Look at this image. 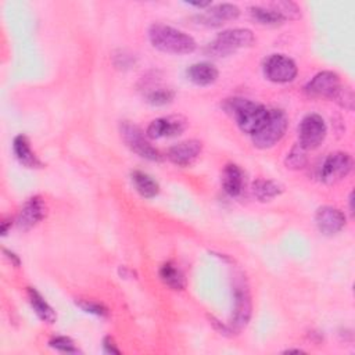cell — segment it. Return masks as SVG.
Wrapping results in <instances>:
<instances>
[{
  "mask_svg": "<svg viewBox=\"0 0 355 355\" xmlns=\"http://www.w3.org/2000/svg\"><path fill=\"white\" fill-rule=\"evenodd\" d=\"M130 179L136 191L144 198H153L159 193L158 182L141 171H133L130 173Z\"/></svg>",
  "mask_w": 355,
  "mask_h": 355,
  "instance_id": "ffe728a7",
  "label": "cell"
},
{
  "mask_svg": "<svg viewBox=\"0 0 355 355\" xmlns=\"http://www.w3.org/2000/svg\"><path fill=\"white\" fill-rule=\"evenodd\" d=\"M295 62L284 54H270L263 62L265 76L275 83H287L297 76Z\"/></svg>",
  "mask_w": 355,
  "mask_h": 355,
  "instance_id": "9c48e42d",
  "label": "cell"
},
{
  "mask_svg": "<svg viewBox=\"0 0 355 355\" xmlns=\"http://www.w3.org/2000/svg\"><path fill=\"white\" fill-rule=\"evenodd\" d=\"M186 129V119L182 116H162L154 119L147 130L146 135L150 139H164V137H173L180 135Z\"/></svg>",
  "mask_w": 355,
  "mask_h": 355,
  "instance_id": "4fadbf2b",
  "label": "cell"
},
{
  "mask_svg": "<svg viewBox=\"0 0 355 355\" xmlns=\"http://www.w3.org/2000/svg\"><path fill=\"white\" fill-rule=\"evenodd\" d=\"M26 295L29 300V304L33 309V312L37 315V318L40 320H43L44 323H54L57 319V315L54 312V309L49 305V302L42 297V294L33 288V287H28L26 288Z\"/></svg>",
  "mask_w": 355,
  "mask_h": 355,
  "instance_id": "d6986e66",
  "label": "cell"
},
{
  "mask_svg": "<svg viewBox=\"0 0 355 355\" xmlns=\"http://www.w3.org/2000/svg\"><path fill=\"white\" fill-rule=\"evenodd\" d=\"M308 162L306 158V150L302 148L298 143L291 147V150L287 153L284 164L290 169H302Z\"/></svg>",
  "mask_w": 355,
  "mask_h": 355,
  "instance_id": "cb8c5ba5",
  "label": "cell"
},
{
  "mask_svg": "<svg viewBox=\"0 0 355 355\" xmlns=\"http://www.w3.org/2000/svg\"><path fill=\"white\" fill-rule=\"evenodd\" d=\"M121 136L126 146L139 157L154 162H159L164 159L162 154L147 141L143 130L137 125L123 121L121 123Z\"/></svg>",
  "mask_w": 355,
  "mask_h": 355,
  "instance_id": "8992f818",
  "label": "cell"
},
{
  "mask_svg": "<svg viewBox=\"0 0 355 355\" xmlns=\"http://www.w3.org/2000/svg\"><path fill=\"white\" fill-rule=\"evenodd\" d=\"M159 277L161 280L171 287L172 290H183L186 287V279L183 272L180 270V268L173 263V262H165L161 268H159Z\"/></svg>",
  "mask_w": 355,
  "mask_h": 355,
  "instance_id": "44dd1931",
  "label": "cell"
},
{
  "mask_svg": "<svg viewBox=\"0 0 355 355\" xmlns=\"http://www.w3.org/2000/svg\"><path fill=\"white\" fill-rule=\"evenodd\" d=\"M326 133L324 119L319 114H308L298 125V144L305 150H313L322 144Z\"/></svg>",
  "mask_w": 355,
  "mask_h": 355,
  "instance_id": "52a82bcc",
  "label": "cell"
},
{
  "mask_svg": "<svg viewBox=\"0 0 355 355\" xmlns=\"http://www.w3.org/2000/svg\"><path fill=\"white\" fill-rule=\"evenodd\" d=\"M240 15V8L230 3H220L216 6H211L202 14L197 17L198 24H204L207 26H220L226 21L236 19Z\"/></svg>",
  "mask_w": 355,
  "mask_h": 355,
  "instance_id": "9a60e30c",
  "label": "cell"
},
{
  "mask_svg": "<svg viewBox=\"0 0 355 355\" xmlns=\"http://www.w3.org/2000/svg\"><path fill=\"white\" fill-rule=\"evenodd\" d=\"M190 6H194L197 8H205V7H209L211 6V1H190L189 3Z\"/></svg>",
  "mask_w": 355,
  "mask_h": 355,
  "instance_id": "4dcf8cb0",
  "label": "cell"
},
{
  "mask_svg": "<svg viewBox=\"0 0 355 355\" xmlns=\"http://www.w3.org/2000/svg\"><path fill=\"white\" fill-rule=\"evenodd\" d=\"M345 222H347V218L344 212L338 208L323 205L316 209V214H315L316 227L319 229L320 233L326 236H333L341 232L345 226Z\"/></svg>",
  "mask_w": 355,
  "mask_h": 355,
  "instance_id": "7c38bea8",
  "label": "cell"
},
{
  "mask_svg": "<svg viewBox=\"0 0 355 355\" xmlns=\"http://www.w3.org/2000/svg\"><path fill=\"white\" fill-rule=\"evenodd\" d=\"M284 352H287V354H290V352H302L301 349H286Z\"/></svg>",
  "mask_w": 355,
  "mask_h": 355,
  "instance_id": "d6a6232c",
  "label": "cell"
},
{
  "mask_svg": "<svg viewBox=\"0 0 355 355\" xmlns=\"http://www.w3.org/2000/svg\"><path fill=\"white\" fill-rule=\"evenodd\" d=\"M225 108L236 119L241 132L251 136L263 126L269 116V110L266 107L247 98H229L225 103Z\"/></svg>",
  "mask_w": 355,
  "mask_h": 355,
  "instance_id": "3957f363",
  "label": "cell"
},
{
  "mask_svg": "<svg viewBox=\"0 0 355 355\" xmlns=\"http://www.w3.org/2000/svg\"><path fill=\"white\" fill-rule=\"evenodd\" d=\"M288 126V118L284 111L273 108L269 110V116L263 126L252 135V143L258 148H270L282 140Z\"/></svg>",
  "mask_w": 355,
  "mask_h": 355,
  "instance_id": "5b68a950",
  "label": "cell"
},
{
  "mask_svg": "<svg viewBox=\"0 0 355 355\" xmlns=\"http://www.w3.org/2000/svg\"><path fill=\"white\" fill-rule=\"evenodd\" d=\"M252 193L259 201H270L283 193V186L270 179H257L252 183Z\"/></svg>",
  "mask_w": 355,
  "mask_h": 355,
  "instance_id": "7402d4cb",
  "label": "cell"
},
{
  "mask_svg": "<svg viewBox=\"0 0 355 355\" xmlns=\"http://www.w3.org/2000/svg\"><path fill=\"white\" fill-rule=\"evenodd\" d=\"M3 252L6 254V257L10 259V262L12 263V265H15V266H19V263H21V261H19V258H18V255H15L14 252H11V251H8L7 248H3Z\"/></svg>",
  "mask_w": 355,
  "mask_h": 355,
  "instance_id": "f1b7e54d",
  "label": "cell"
},
{
  "mask_svg": "<svg viewBox=\"0 0 355 355\" xmlns=\"http://www.w3.org/2000/svg\"><path fill=\"white\" fill-rule=\"evenodd\" d=\"M254 40V33L247 28L226 29L218 33V36L207 46V53L215 57H225L237 51L239 49L250 47Z\"/></svg>",
  "mask_w": 355,
  "mask_h": 355,
  "instance_id": "277c9868",
  "label": "cell"
},
{
  "mask_svg": "<svg viewBox=\"0 0 355 355\" xmlns=\"http://www.w3.org/2000/svg\"><path fill=\"white\" fill-rule=\"evenodd\" d=\"M348 200H349V212L352 214V212H354V207H352V201H354V198H352V193L349 194V198H348Z\"/></svg>",
  "mask_w": 355,
  "mask_h": 355,
  "instance_id": "1f68e13d",
  "label": "cell"
},
{
  "mask_svg": "<svg viewBox=\"0 0 355 355\" xmlns=\"http://www.w3.org/2000/svg\"><path fill=\"white\" fill-rule=\"evenodd\" d=\"M234 309H233V316H232V329L233 330H241L243 327L247 326L251 318V295L248 291V287L244 284L243 280L237 282L234 284Z\"/></svg>",
  "mask_w": 355,
  "mask_h": 355,
  "instance_id": "8fae6325",
  "label": "cell"
},
{
  "mask_svg": "<svg viewBox=\"0 0 355 355\" xmlns=\"http://www.w3.org/2000/svg\"><path fill=\"white\" fill-rule=\"evenodd\" d=\"M11 219H3V222H1V234L3 236H6L7 234V232H8V227L11 226Z\"/></svg>",
  "mask_w": 355,
  "mask_h": 355,
  "instance_id": "f546056e",
  "label": "cell"
},
{
  "mask_svg": "<svg viewBox=\"0 0 355 355\" xmlns=\"http://www.w3.org/2000/svg\"><path fill=\"white\" fill-rule=\"evenodd\" d=\"M76 305L82 311H85L87 313H92V315H96V316H100V318H107L110 315V311L105 305H103L101 302L93 301V300L79 298V300H76Z\"/></svg>",
  "mask_w": 355,
  "mask_h": 355,
  "instance_id": "484cf974",
  "label": "cell"
},
{
  "mask_svg": "<svg viewBox=\"0 0 355 355\" xmlns=\"http://www.w3.org/2000/svg\"><path fill=\"white\" fill-rule=\"evenodd\" d=\"M49 345L60 352H67V354H78L79 349L78 347L75 345V343L69 338V337H65V336H57V337H53L50 341H49Z\"/></svg>",
  "mask_w": 355,
  "mask_h": 355,
  "instance_id": "4316f807",
  "label": "cell"
},
{
  "mask_svg": "<svg viewBox=\"0 0 355 355\" xmlns=\"http://www.w3.org/2000/svg\"><path fill=\"white\" fill-rule=\"evenodd\" d=\"M250 14L257 22L263 24V25H280L287 19L273 6H272V8L262 7V6H252V7H250Z\"/></svg>",
  "mask_w": 355,
  "mask_h": 355,
  "instance_id": "603a6c76",
  "label": "cell"
},
{
  "mask_svg": "<svg viewBox=\"0 0 355 355\" xmlns=\"http://www.w3.org/2000/svg\"><path fill=\"white\" fill-rule=\"evenodd\" d=\"M186 75L193 83H196L198 86H208V85H212L218 79L219 72H218L216 67L212 65L211 62L201 61V62L191 64L187 68Z\"/></svg>",
  "mask_w": 355,
  "mask_h": 355,
  "instance_id": "e0dca14e",
  "label": "cell"
},
{
  "mask_svg": "<svg viewBox=\"0 0 355 355\" xmlns=\"http://www.w3.org/2000/svg\"><path fill=\"white\" fill-rule=\"evenodd\" d=\"M202 151V143L196 139L180 141L168 150V158L171 162L179 166H187L193 164Z\"/></svg>",
  "mask_w": 355,
  "mask_h": 355,
  "instance_id": "5bb4252c",
  "label": "cell"
},
{
  "mask_svg": "<svg viewBox=\"0 0 355 355\" xmlns=\"http://www.w3.org/2000/svg\"><path fill=\"white\" fill-rule=\"evenodd\" d=\"M305 92L313 97H326L347 110L354 108V93L341 83L340 76L333 71L316 73L305 86Z\"/></svg>",
  "mask_w": 355,
  "mask_h": 355,
  "instance_id": "6da1fadb",
  "label": "cell"
},
{
  "mask_svg": "<svg viewBox=\"0 0 355 355\" xmlns=\"http://www.w3.org/2000/svg\"><path fill=\"white\" fill-rule=\"evenodd\" d=\"M103 349H104L107 354H121V351H119V348L116 347L114 338L110 337V336H108V337H104V340H103Z\"/></svg>",
  "mask_w": 355,
  "mask_h": 355,
  "instance_id": "83f0119b",
  "label": "cell"
},
{
  "mask_svg": "<svg viewBox=\"0 0 355 355\" xmlns=\"http://www.w3.org/2000/svg\"><path fill=\"white\" fill-rule=\"evenodd\" d=\"M12 151L19 161L26 168H40L43 166L42 161L37 158V155L32 151L31 141L25 135H18L14 137L12 141Z\"/></svg>",
  "mask_w": 355,
  "mask_h": 355,
  "instance_id": "ac0fdd59",
  "label": "cell"
},
{
  "mask_svg": "<svg viewBox=\"0 0 355 355\" xmlns=\"http://www.w3.org/2000/svg\"><path fill=\"white\" fill-rule=\"evenodd\" d=\"M352 165L354 161L348 153H331L324 158L319 171V178L326 184H334L347 178V175L352 171Z\"/></svg>",
  "mask_w": 355,
  "mask_h": 355,
  "instance_id": "ba28073f",
  "label": "cell"
},
{
  "mask_svg": "<svg viewBox=\"0 0 355 355\" xmlns=\"http://www.w3.org/2000/svg\"><path fill=\"white\" fill-rule=\"evenodd\" d=\"M175 98V92L168 89V87H157L153 89L147 93L146 100L148 104L155 105V107H161V105H166L169 103H172V100Z\"/></svg>",
  "mask_w": 355,
  "mask_h": 355,
  "instance_id": "d4e9b609",
  "label": "cell"
},
{
  "mask_svg": "<svg viewBox=\"0 0 355 355\" xmlns=\"http://www.w3.org/2000/svg\"><path fill=\"white\" fill-rule=\"evenodd\" d=\"M222 187L230 197L241 194L244 187V172L237 164H227L222 171Z\"/></svg>",
  "mask_w": 355,
  "mask_h": 355,
  "instance_id": "2e32d148",
  "label": "cell"
},
{
  "mask_svg": "<svg viewBox=\"0 0 355 355\" xmlns=\"http://www.w3.org/2000/svg\"><path fill=\"white\" fill-rule=\"evenodd\" d=\"M46 215H47V205L44 200L39 196H33L28 198L21 207L15 219L17 227L22 232L31 230L37 223H40L46 218Z\"/></svg>",
  "mask_w": 355,
  "mask_h": 355,
  "instance_id": "30bf717a",
  "label": "cell"
},
{
  "mask_svg": "<svg viewBox=\"0 0 355 355\" xmlns=\"http://www.w3.org/2000/svg\"><path fill=\"white\" fill-rule=\"evenodd\" d=\"M148 39L154 49L171 54H189L196 50V40L183 31L165 24H153Z\"/></svg>",
  "mask_w": 355,
  "mask_h": 355,
  "instance_id": "7a4b0ae2",
  "label": "cell"
}]
</instances>
